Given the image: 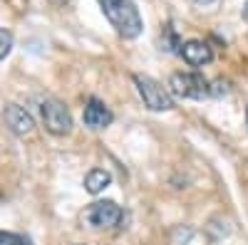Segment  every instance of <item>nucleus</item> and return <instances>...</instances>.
Wrapping results in <instances>:
<instances>
[{
  "label": "nucleus",
  "instance_id": "nucleus-8",
  "mask_svg": "<svg viewBox=\"0 0 248 245\" xmlns=\"http://www.w3.org/2000/svg\"><path fill=\"white\" fill-rule=\"evenodd\" d=\"M179 55H181L189 65H194V67H203V65H209L211 59H214L211 47L206 45L203 40H189V43H181Z\"/></svg>",
  "mask_w": 248,
  "mask_h": 245
},
{
  "label": "nucleus",
  "instance_id": "nucleus-7",
  "mask_svg": "<svg viewBox=\"0 0 248 245\" xmlns=\"http://www.w3.org/2000/svg\"><path fill=\"white\" fill-rule=\"evenodd\" d=\"M3 121H5V127H8L13 134H17V136L30 134L32 127H35L32 116H30L23 107H17V104H8V107L3 109Z\"/></svg>",
  "mask_w": 248,
  "mask_h": 245
},
{
  "label": "nucleus",
  "instance_id": "nucleus-12",
  "mask_svg": "<svg viewBox=\"0 0 248 245\" xmlns=\"http://www.w3.org/2000/svg\"><path fill=\"white\" fill-rule=\"evenodd\" d=\"M231 92V82L229 79H216L211 82V97H226Z\"/></svg>",
  "mask_w": 248,
  "mask_h": 245
},
{
  "label": "nucleus",
  "instance_id": "nucleus-14",
  "mask_svg": "<svg viewBox=\"0 0 248 245\" xmlns=\"http://www.w3.org/2000/svg\"><path fill=\"white\" fill-rule=\"evenodd\" d=\"M196 3H199V5H216L218 0H196Z\"/></svg>",
  "mask_w": 248,
  "mask_h": 245
},
{
  "label": "nucleus",
  "instance_id": "nucleus-9",
  "mask_svg": "<svg viewBox=\"0 0 248 245\" xmlns=\"http://www.w3.org/2000/svg\"><path fill=\"white\" fill-rule=\"evenodd\" d=\"M109 183H112V176H109V171H105V169H92V171L85 176V188H87V193L105 191Z\"/></svg>",
  "mask_w": 248,
  "mask_h": 245
},
{
  "label": "nucleus",
  "instance_id": "nucleus-3",
  "mask_svg": "<svg viewBox=\"0 0 248 245\" xmlns=\"http://www.w3.org/2000/svg\"><path fill=\"white\" fill-rule=\"evenodd\" d=\"M169 89L171 94L184 97V99L211 97V85L203 79V74H196V72H174L169 79Z\"/></svg>",
  "mask_w": 248,
  "mask_h": 245
},
{
  "label": "nucleus",
  "instance_id": "nucleus-16",
  "mask_svg": "<svg viewBox=\"0 0 248 245\" xmlns=\"http://www.w3.org/2000/svg\"><path fill=\"white\" fill-rule=\"evenodd\" d=\"M52 3H55V5H65V3H67V0H52Z\"/></svg>",
  "mask_w": 248,
  "mask_h": 245
},
{
  "label": "nucleus",
  "instance_id": "nucleus-17",
  "mask_svg": "<svg viewBox=\"0 0 248 245\" xmlns=\"http://www.w3.org/2000/svg\"><path fill=\"white\" fill-rule=\"evenodd\" d=\"M246 119H248V112H246Z\"/></svg>",
  "mask_w": 248,
  "mask_h": 245
},
{
  "label": "nucleus",
  "instance_id": "nucleus-15",
  "mask_svg": "<svg viewBox=\"0 0 248 245\" xmlns=\"http://www.w3.org/2000/svg\"><path fill=\"white\" fill-rule=\"evenodd\" d=\"M243 17L248 20V0H246V3H243Z\"/></svg>",
  "mask_w": 248,
  "mask_h": 245
},
{
  "label": "nucleus",
  "instance_id": "nucleus-10",
  "mask_svg": "<svg viewBox=\"0 0 248 245\" xmlns=\"http://www.w3.org/2000/svg\"><path fill=\"white\" fill-rule=\"evenodd\" d=\"M176 47H181V45H179V37H176V32L171 30V25H167V28H164V40H161V50H167V52H174Z\"/></svg>",
  "mask_w": 248,
  "mask_h": 245
},
{
  "label": "nucleus",
  "instance_id": "nucleus-18",
  "mask_svg": "<svg viewBox=\"0 0 248 245\" xmlns=\"http://www.w3.org/2000/svg\"><path fill=\"white\" fill-rule=\"evenodd\" d=\"M77 245H82V243H77Z\"/></svg>",
  "mask_w": 248,
  "mask_h": 245
},
{
  "label": "nucleus",
  "instance_id": "nucleus-11",
  "mask_svg": "<svg viewBox=\"0 0 248 245\" xmlns=\"http://www.w3.org/2000/svg\"><path fill=\"white\" fill-rule=\"evenodd\" d=\"M10 50H13V32L0 28V62L10 55Z\"/></svg>",
  "mask_w": 248,
  "mask_h": 245
},
{
  "label": "nucleus",
  "instance_id": "nucleus-5",
  "mask_svg": "<svg viewBox=\"0 0 248 245\" xmlns=\"http://www.w3.org/2000/svg\"><path fill=\"white\" fill-rule=\"evenodd\" d=\"M40 114H43V121H45V129L50 134H57V136H65L72 131V114L67 112V107L57 99H47L40 104Z\"/></svg>",
  "mask_w": 248,
  "mask_h": 245
},
{
  "label": "nucleus",
  "instance_id": "nucleus-1",
  "mask_svg": "<svg viewBox=\"0 0 248 245\" xmlns=\"http://www.w3.org/2000/svg\"><path fill=\"white\" fill-rule=\"evenodd\" d=\"M99 8L124 40H134L141 35V15L134 0H99Z\"/></svg>",
  "mask_w": 248,
  "mask_h": 245
},
{
  "label": "nucleus",
  "instance_id": "nucleus-13",
  "mask_svg": "<svg viewBox=\"0 0 248 245\" xmlns=\"http://www.w3.org/2000/svg\"><path fill=\"white\" fill-rule=\"evenodd\" d=\"M0 245H25V238L17 235V233L0 231Z\"/></svg>",
  "mask_w": 248,
  "mask_h": 245
},
{
  "label": "nucleus",
  "instance_id": "nucleus-4",
  "mask_svg": "<svg viewBox=\"0 0 248 245\" xmlns=\"http://www.w3.org/2000/svg\"><path fill=\"white\" fill-rule=\"evenodd\" d=\"M82 220L92 228H99V231H109L114 226H119L122 220V208L117 206L114 201H97L92 206L82 213Z\"/></svg>",
  "mask_w": 248,
  "mask_h": 245
},
{
  "label": "nucleus",
  "instance_id": "nucleus-2",
  "mask_svg": "<svg viewBox=\"0 0 248 245\" xmlns=\"http://www.w3.org/2000/svg\"><path fill=\"white\" fill-rule=\"evenodd\" d=\"M134 85L137 92L144 101V107H149L152 112H169L174 109V99L169 97V92L164 89L156 79L147 77V74H134Z\"/></svg>",
  "mask_w": 248,
  "mask_h": 245
},
{
  "label": "nucleus",
  "instance_id": "nucleus-6",
  "mask_svg": "<svg viewBox=\"0 0 248 245\" xmlns=\"http://www.w3.org/2000/svg\"><path fill=\"white\" fill-rule=\"evenodd\" d=\"M112 112L105 107V101H99L97 97H90L85 112H82V121H85V127L99 131V129H107L112 124Z\"/></svg>",
  "mask_w": 248,
  "mask_h": 245
}]
</instances>
